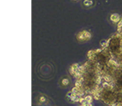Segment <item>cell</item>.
<instances>
[{
    "instance_id": "6da1fadb",
    "label": "cell",
    "mask_w": 122,
    "mask_h": 106,
    "mask_svg": "<svg viewBox=\"0 0 122 106\" xmlns=\"http://www.w3.org/2000/svg\"><path fill=\"white\" fill-rule=\"evenodd\" d=\"M84 2H87V3H84L86 6H89V4L90 5L92 4V3H90V2H92V0H85V1H84Z\"/></svg>"
}]
</instances>
